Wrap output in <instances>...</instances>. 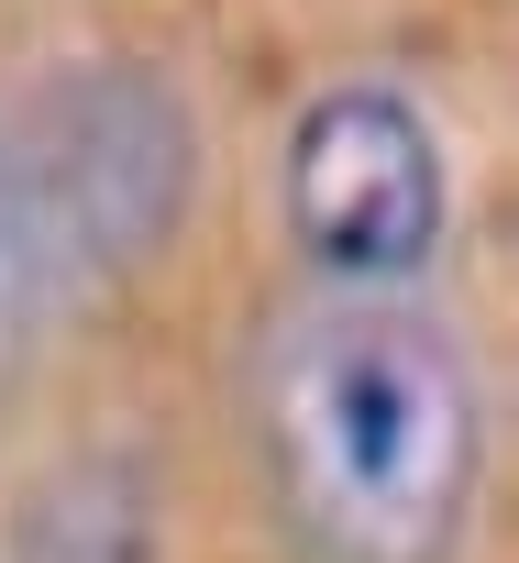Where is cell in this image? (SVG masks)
Here are the masks:
<instances>
[{"label": "cell", "mask_w": 519, "mask_h": 563, "mask_svg": "<svg viewBox=\"0 0 519 563\" xmlns=\"http://www.w3.org/2000/svg\"><path fill=\"white\" fill-rule=\"evenodd\" d=\"M56 299L45 276V243H34V199H23V166H12V133H0V398H12V376L34 365V321Z\"/></svg>", "instance_id": "cell-5"}, {"label": "cell", "mask_w": 519, "mask_h": 563, "mask_svg": "<svg viewBox=\"0 0 519 563\" xmlns=\"http://www.w3.org/2000/svg\"><path fill=\"white\" fill-rule=\"evenodd\" d=\"M12 563H155V464L133 442L56 453L12 508Z\"/></svg>", "instance_id": "cell-4"}, {"label": "cell", "mask_w": 519, "mask_h": 563, "mask_svg": "<svg viewBox=\"0 0 519 563\" xmlns=\"http://www.w3.org/2000/svg\"><path fill=\"white\" fill-rule=\"evenodd\" d=\"M277 210H288V243L321 265V288H409L442 254V210H453V177H442L420 100H398L376 78L321 89L288 122Z\"/></svg>", "instance_id": "cell-3"}, {"label": "cell", "mask_w": 519, "mask_h": 563, "mask_svg": "<svg viewBox=\"0 0 519 563\" xmlns=\"http://www.w3.org/2000/svg\"><path fill=\"white\" fill-rule=\"evenodd\" d=\"M243 464L288 563H453L486 475L464 343L409 288H299L243 343Z\"/></svg>", "instance_id": "cell-1"}, {"label": "cell", "mask_w": 519, "mask_h": 563, "mask_svg": "<svg viewBox=\"0 0 519 563\" xmlns=\"http://www.w3.org/2000/svg\"><path fill=\"white\" fill-rule=\"evenodd\" d=\"M12 166L34 199V243L56 288H100V276H133L166 254L188 177H199V133L188 100L133 67V56H78L56 67L12 122Z\"/></svg>", "instance_id": "cell-2"}]
</instances>
